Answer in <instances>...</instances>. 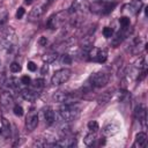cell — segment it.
<instances>
[{
	"label": "cell",
	"mask_w": 148,
	"mask_h": 148,
	"mask_svg": "<svg viewBox=\"0 0 148 148\" xmlns=\"http://www.w3.org/2000/svg\"><path fill=\"white\" fill-rule=\"evenodd\" d=\"M13 112H14V114L17 116V117H22L23 113H24L23 108H22L21 105H18V104H16V105L13 106Z\"/></svg>",
	"instance_id": "28"
},
{
	"label": "cell",
	"mask_w": 148,
	"mask_h": 148,
	"mask_svg": "<svg viewBox=\"0 0 148 148\" xmlns=\"http://www.w3.org/2000/svg\"><path fill=\"white\" fill-rule=\"evenodd\" d=\"M7 18H8L7 12H6V10H2V12L0 13V29L3 28V25H5L6 22H7Z\"/></svg>",
	"instance_id": "29"
},
{
	"label": "cell",
	"mask_w": 148,
	"mask_h": 148,
	"mask_svg": "<svg viewBox=\"0 0 148 148\" xmlns=\"http://www.w3.org/2000/svg\"><path fill=\"white\" fill-rule=\"evenodd\" d=\"M1 133H2V130H1V127H0V134H1Z\"/></svg>",
	"instance_id": "39"
},
{
	"label": "cell",
	"mask_w": 148,
	"mask_h": 148,
	"mask_svg": "<svg viewBox=\"0 0 148 148\" xmlns=\"http://www.w3.org/2000/svg\"><path fill=\"white\" fill-rule=\"evenodd\" d=\"M80 116V109L75 104H64L59 110V117L64 123H69L77 119Z\"/></svg>",
	"instance_id": "1"
},
{
	"label": "cell",
	"mask_w": 148,
	"mask_h": 148,
	"mask_svg": "<svg viewBox=\"0 0 148 148\" xmlns=\"http://www.w3.org/2000/svg\"><path fill=\"white\" fill-rule=\"evenodd\" d=\"M95 141H96V135H95V132H90V133H89V134H87V135L84 136V139H83L84 145H86V146H88V147L94 146Z\"/></svg>",
	"instance_id": "22"
},
{
	"label": "cell",
	"mask_w": 148,
	"mask_h": 148,
	"mask_svg": "<svg viewBox=\"0 0 148 148\" xmlns=\"http://www.w3.org/2000/svg\"><path fill=\"white\" fill-rule=\"evenodd\" d=\"M38 114L36 112H32L30 113L28 117H27V120H25V128L27 131H34L37 126H38Z\"/></svg>",
	"instance_id": "11"
},
{
	"label": "cell",
	"mask_w": 148,
	"mask_h": 148,
	"mask_svg": "<svg viewBox=\"0 0 148 148\" xmlns=\"http://www.w3.org/2000/svg\"><path fill=\"white\" fill-rule=\"evenodd\" d=\"M32 1H34V0H24V3H25V5H31Z\"/></svg>",
	"instance_id": "38"
},
{
	"label": "cell",
	"mask_w": 148,
	"mask_h": 148,
	"mask_svg": "<svg viewBox=\"0 0 148 148\" xmlns=\"http://www.w3.org/2000/svg\"><path fill=\"white\" fill-rule=\"evenodd\" d=\"M9 69H10L12 73H18V72L22 69V67H21V65H20L18 62L13 61V62L9 65Z\"/></svg>",
	"instance_id": "27"
},
{
	"label": "cell",
	"mask_w": 148,
	"mask_h": 148,
	"mask_svg": "<svg viewBox=\"0 0 148 148\" xmlns=\"http://www.w3.org/2000/svg\"><path fill=\"white\" fill-rule=\"evenodd\" d=\"M118 131H119V126L114 123H111V124H108L106 126L103 127L102 133H103L104 136H112V135L117 134Z\"/></svg>",
	"instance_id": "14"
},
{
	"label": "cell",
	"mask_w": 148,
	"mask_h": 148,
	"mask_svg": "<svg viewBox=\"0 0 148 148\" xmlns=\"http://www.w3.org/2000/svg\"><path fill=\"white\" fill-rule=\"evenodd\" d=\"M128 97V92L126 90H119V94H118V99L119 102H125Z\"/></svg>",
	"instance_id": "31"
},
{
	"label": "cell",
	"mask_w": 148,
	"mask_h": 148,
	"mask_svg": "<svg viewBox=\"0 0 148 148\" xmlns=\"http://www.w3.org/2000/svg\"><path fill=\"white\" fill-rule=\"evenodd\" d=\"M127 7H128V10H130V13H131V14L136 15V14H138V13H140V10H141L142 2H141V1H139V0H135V1H132Z\"/></svg>",
	"instance_id": "19"
},
{
	"label": "cell",
	"mask_w": 148,
	"mask_h": 148,
	"mask_svg": "<svg viewBox=\"0 0 148 148\" xmlns=\"http://www.w3.org/2000/svg\"><path fill=\"white\" fill-rule=\"evenodd\" d=\"M44 83H45V81H44L43 79H36V80L32 82V88H34V90H39V89H42V88L44 87Z\"/></svg>",
	"instance_id": "24"
},
{
	"label": "cell",
	"mask_w": 148,
	"mask_h": 148,
	"mask_svg": "<svg viewBox=\"0 0 148 148\" xmlns=\"http://www.w3.org/2000/svg\"><path fill=\"white\" fill-rule=\"evenodd\" d=\"M88 60L96 61L99 64H104L108 59V51L105 49H98L95 46H91L88 52Z\"/></svg>",
	"instance_id": "4"
},
{
	"label": "cell",
	"mask_w": 148,
	"mask_h": 148,
	"mask_svg": "<svg viewBox=\"0 0 148 148\" xmlns=\"http://www.w3.org/2000/svg\"><path fill=\"white\" fill-rule=\"evenodd\" d=\"M44 119L47 125H52L56 121V113L51 108H46L44 110Z\"/></svg>",
	"instance_id": "16"
},
{
	"label": "cell",
	"mask_w": 148,
	"mask_h": 148,
	"mask_svg": "<svg viewBox=\"0 0 148 148\" xmlns=\"http://www.w3.org/2000/svg\"><path fill=\"white\" fill-rule=\"evenodd\" d=\"M133 32V29L128 25V27H121V29L114 35V37L112 36V40H111V45L113 47H117L119 46L127 37H130Z\"/></svg>",
	"instance_id": "5"
},
{
	"label": "cell",
	"mask_w": 148,
	"mask_h": 148,
	"mask_svg": "<svg viewBox=\"0 0 148 148\" xmlns=\"http://www.w3.org/2000/svg\"><path fill=\"white\" fill-rule=\"evenodd\" d=\"M66 14H67V12H66V13H65V12H59V13H57V14L51 15V16L49 17V20H47V23H46L47 28L51 29V30H56V29L60 28V27L62 25V23L65 22V16H66Z\"/></svg>",
	"instance_id": "7"
},
{
	"label": "cell",
	"mask_w": 148,
	"mask_h": 148,
	"mask_svg": "<svg viewBox=\"0 0 148 148\" xmlns=\"http://www.w3.org/2000/svg\"><path fill=\"white\" fill-rule=\"evenodd\" d=\"M111 96H112V91H111V90H108V91L103 92V94L99 96V98H98V104H99V105H103V104L108 103V102L110 101Z\"/></svg>",
	"instance_id": "23"
},
{
	"label": "cell",
	"mask_w": 148,
	"mask_h": 148,
	"mask_svg": "<svg viewBox=\"0 0 148 148\" xmlns=\"http://www.w3.org/2000/svg\"><path fill=\"white\" fill-rule=\"evenodd\" d=\"M59 61H60L61 65H69V64L72 62V57H71L69 54H66V53H65V54L60 56Z\"/></svg>",
	"instance_id": "25"
},
{
	"label": "cell",
	"mask_w": 148,
	"mask_h": 148,
	"mask_svg": "<svg viewBox=\"0 0 148 148\" xmlns=\"http://www.w3.org/2000/svg\"><path fill=\"white\" fill-rule=\"evenodd\" d=\"M27 68L30 71V72H35L37 69V65L34 62V61H28L27 64Z\"/></svg>",
	"instance_id": "35"
},
{
	"label": "cell",
	"mask_w": 148,
	"mask_h": 148,
	"mask_svg": "<svg viewBox=\"0 0 148 148\" xmlns=\"http://www.w3.org/2000/svg\"><path fill=\"white\" fill-rule=\"evenodd\" d=\"M21 96H22L23 99H25L28 102H34L38 97V94L34 89H22L21 90Z\"/></svg>",
	"instance_id": "15"
},
{
	"label": "cell",
	"mask_w": 148,
	"mask_h": 148,
	"mask_svg": "<svg viewBox=\"0 0 148 148\" xmlns=\"http://www.w3.org/2000/svg\"><path fill=\"white\" fill-rule=\"evenodd\" d=\"M88 130H89L90 132H97V131L99 130L98 123H97L96 120H90V121L88 123Z\"/></svg>",
	"instance_id": "26"
},
{
	"label": "cell",
	"mask_w": 148,
	"mask_h": 148,
	"mask_svg": "<svg viewBox=\"0 0 148 148\" xmlns=\"http://www.w3.org/2000/svg\"><path fill=\"white\" fill-rule=\"evenodd\" d=\"M71 69L68 68H61V69H58L51 77V83L53 86H60L65 82L68 81V79L71 77Z\"/></svg>",
	"instance_id": "6"
},
{
	"label": "cell",
	"mask_w": 148,
	"mask_h": 148,
	"mask_svg": "<svg viewBox=\"0 0 148 148\" xmlns=\"http://www.w3.org/2000/svg\"><path fill=\"white\" fill-rule=\"evenodd\" d=\"M119 23H120L121 27H128V25L131 24L130 17H127V16H121V17L119 18Z\"/></svg>",
	"instance_id": "32"
},
{
	"label": "cell",
	"mask_w": 148,
	"mask_h": 148,
	"mask_svg": "<svg viewBox=\"0 0 148 148\" xmlns=\"http://www.w3.org/2000/svg\"><path fill=\"white\" fill-rule=\"evenodd\" d=\"M103 36L105 38H111L113 36V29L110 28V27H104V29H103Z\"/></svg>",
	"instance_id": "30"
},
{
	"label": "cell",
	"mask_w": 148,
	"mask_h": 148,
	"mask_svg": "<svg viewBox=\"0 0 148 148\" xmlns=\"http://www.w3.org/2000/svg\"><path fill=\"white\" fill-rule=\"evenodd\" d=\"M20 82H21L22 84H24V86H29V84H31V79H30L28 75H23V76L21 77Z\"/></svg>",
	"instance_id": "33"
},
{
	"label": "cell",
	"mask_w": 148,
	"mask_h": 148,
	"mask_svg": "<svg viewBox=\"0 0 148 148\" xmlns=\"http://www.w3.org/2000/svg\"><path fill=\"white\" fill-rule=\"evenodd\" d=\"M47 71H49V65H47V64H45V65L42 67V71H40V73H42L43 75H45V74L47 73Z\"/></svg>",
	"instance_id": "37"
},
{
	"label": "cell",
	"mask_w": 148,
	"mask_h": 148,
	"mask_svg": "<svg viewBox=\"0 0 148 148\" xmlns=\"http://www.w3.org/2000/svg\"><path fill=\"white\" fill-rule=\"evenodd\" d=\"M57 58H58V53L56 51H50L43 56V61L45 64H51V62H54Z\"/></svg>",
	"instance_id": "21"
},
{
	"label": "cell",
	"mask_w": 148,
	"mask_h": 148,
	"mask_svg": "<svg viewBox=\"0 0 148 148\" xmlns=\"http://www.w3.org/2000/svg\"><path fill=\"white\" fill-rule=\"evenodd\" d=\"M109 80H110V74L106 71H97V72L92 73L88 79V81L92 86V88L105 87L109 83Z\"/></svg>",
	"instance_id": "3"
},
{
	"label": "cell",
	"mask_w": 148,
	"mask_h": 148,
	"mask_svg": "<svg viewBox=\"0 0 148 148\" xmlns=\"http://www.w3.org/2000/svg\"><path fill=\"white\" fill-rule=\"evenodd\" d=\"M134 118L141 123L142 125H146V118H147V111L146 108L142 104H139L134 110Z\"/></svg>",
	"instance_id": "10"
},
{
	"label": "cell",
	"mask_w": 148,
	"mask_h": 148,
	"mask_svg": "<svg viewBox=\"0 0 148 148\" xmlns=\"http://www.w3.org/2000/svg\"><path fill=\"white\" fill-rule=\"evenodd\" d=\"M139 1H141V0H139Z\"/></svg>",
	"instance_id": "40"
},
{
	"label": "cell",
	"mask_w": 148,
	"mask_h": 148,
	"mask_svg": "<svg viewBox=\"0 0 148 148\" xmlns=\"http://www.w3.org/2000/svg\"><path fill=\"white\" fill-rule=\"evenodd\" d=\"M75 145H76V139H75V136H71V135L62 136V139H60L58 142L53 143V146L62 147V148H71V147H74Z\"/></svg>",
	"instance_id": "9"
},
{
	"label": "cell",
	"mask_w": 148,
	"mask_h": 148,
	"mask_svg": "<svg viewBox=\"0 0 148 148\" xmlns=\"http://www.w3.org/2000/svg\"><path fill=\"white\" fill-rule=\"evenodd\" d=\"M44 7L45 6H38V7H35L30 13H29V16H28V20L30 22H36L38 21L42 15L44 14Z\"/></svg>",
	"instance_id": "13"
},
{
	"label": "cell",
	"mask_w": 148,
	"mask_h": 148,
	"mask_svg": "<svg viewBox=\"0 0 148 148\" xmlns=\"http://www.w3.org/2000/svg\"><path fill=\"white\" fill-rule=\"evenodd\" d=\"M39 44H40L42 46H45V45L47 44V39H46V37H40V38H39Z\"/></svg>",
	"instance_id": "36"
},
{
	"label": "cell",
	"mask_w": 148,
	"mask_h": 148,
	"mask_svg": "<svg viewBox=\"0 0 148 148\" xmlns=\"http://www.w3.org/2000/svg\"><path fill=\"white\" fill-rule=\"evenodd\" d=\"M146 141H147V135L145 132H139L136 135H135V142L133 145V147H143L146 145Z\"/></svg>",
	"instance_id": "18"
},
{
	"label": "cell",
	"mask_w": 148,
	"mask_h": 148,
	"mask_svg": "<svg viewBox=\"0 0 148 148\" xmlns=\"http://www.w3.org/2000/svg\"><path fill=\"white\" fill-rule=\"evenodd\" d=\"M1 130H2V134L6 138L10 135V124L5 117H1Z\"/></svg>",
	"instance_id": "20"
},
{
	"label": "cell",
	"mask_w": 148,
	"mask_h": 148,
	"mask_svg": "<svg viewBox=\"0 0 148 148\" xmlns=\"http://www.w3.org/2000/svg\"><path fill=\"white\" fill-rule=\"evenodd\" d=\"M13 104H14V98L10 95V92H7V91L1 92V95H0V105L3 109H9Z\"/></svg>",
	"instance_id": "12"
},
{
	"label": "cell",
	"mask_w": 148,
	"mask_h": 148,
	"mask_svg": "<svg viewBox=\"0 0 148 148\" xmlns=\"http://www.w3.org/2000/svg\"><path fill=\"white\" fill-rule=\"evenodd\" d=\"M24 13H25V10H24V8L23 7H20V8H17V10H16V18H22L23 17V15H24Z\"/></svg>",
	"instance_id": "34"
},
{
	"label": "cell",
	"mask_w": 148,
	"mask_h": 148,
	"mask_svg": "<svg viewBox=\"0 0 148 148\" xmlns=\"http://www.w3.org/2000/svg\"><path fill=\"white\" fill-rule=\"evenodd\" d=\"M16 34L14 31L13 28L10 27H7L5 30H2L1 32V44H2V47L6 49L7 51H12L16 44Z\"/></svg>",
	"instance_id": "2"
},
{
	"label": "cell",
	"mask_w": 148,
	"mask_h": 148,
	"mask_svg": "<svg viewBox=\"0 0 148 148\" xmlns=\"http://www.w3.org/2000/svg\"><path fill=\"white\" fill-rule=\"evenodd\" d=\"M69 96H71V94H68L66 91H57L52 96V98H53V101H56L58 103H66L68 101Z\"/></svg>",
	"instance_id": "17"
},
{
	"label": "cell",
	"mask_w": 148,
	"mask_h": 148,
	"mask_svg": "<svg viewBox=\"0 0 148 148\" xmlns=\"http://www.w3.org/2000/svg\"><path fill=\"white\" fill-rule=\"evenodd\" d=\"M87 9H89V5L87 3L86 0H74L72 6L69 7V10L67 13L72 14V13H77V12H86Z\"/></svg>",
	"instance_id": "8"
}]
</instances>
